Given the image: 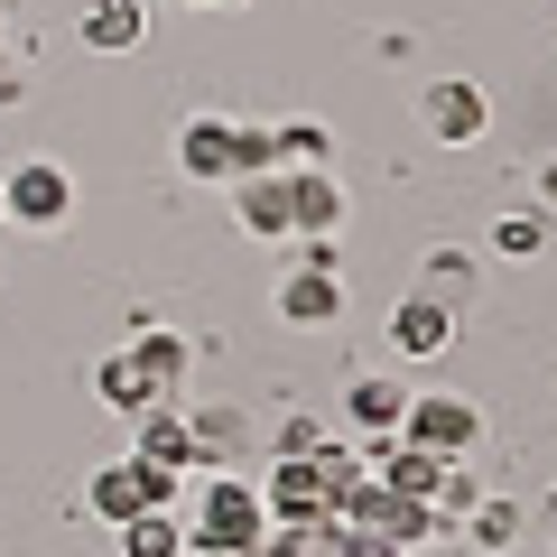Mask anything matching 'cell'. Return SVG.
Wrapping results in <instances>:
<instances>
[{
	"mask_svg": "<svg viewBox=\"0 0 557 557\" xmlns=\"http://www.w3.org/2000/svg\"><path fill=\"white\" fill-rule=\"evenodd\" d=\"M474 502H483V474H474V465H446L437 493H428V511H437L446 530H465V511H474Z\"/></svg>",
	"mask_w": 557,
	"mask_h": 557,
	"instance_id": "cb8c5ba5",
	"label": "cell"
},
{
	"mask_svg": "<svg viewBox=\"0 0 557 557\" xmlns=\"http://www.w3.org/2000/svg\"><path fill=\"white\" fill-rule=\"evenodd\" d=\"M186 428H196V474H214V465H242V456H251V409H233V399L186 409Z\"/></svg>",
	"mask_w": 557,
	"mask_h": 557,
	"instance_id": "4fadbf2b",
	"label": "cell"
},
{
	"mask_svg": "<svg viewBox=\"0 0 557 557\" xmlns=\"http://www.w3.org/2000/svg\"><path fill=\"white\" fill-rule=\"evenodd\" d=\"M278 139V168H335V131L325 121H270Z\"/></svg>",
	"mask_w": 557,
	"mask_h": 557,
	"instance_id": "44dd1931",
	"label": "cell"
},
{
	"mask_svg": "<svg viewBox=\"0 0 557 557\" xmlns=\"http://www.w3.org/2000/svg\"><path fill=\"white\" fill-rule=\"evenodd\" d=\"M399 437L409 446H428V456H446V465H465L483 446V409L465 391H409V418H399Z\"/></svg>",
	"mask_w": 557,
	"mask_h": 557,
	"instance_id": "3957f363",
	"label": "cell"
},
{
	"mask_svg": "<svg viewBox=\"0 0 557 557\" xmlns=\"http://www.w3.org/2000/svg\"><path fill=\"white\" fill-rule=\"evenodd\" d=\"M94 399H102V409H121V418L159 409V391L139 381V362H131V354H102V362H94Z\"/></svg>",
	"mask_w": 557,
	"mask_h": 557,
	"instance_id": "d6986e66",
	"label": "cell"
},
{
	"mask_svg": "<svg viewBox=\"0 0 557 557\" xmlns=\"http://www.w3.org/2000/svg\"><path fill=\"white\" fill-rule=\"evenodd\" d=\"M121 354L139 362V381H149V391H159V399H177V391H186V372H196V344H186V335H168L159 317H139Z\"/></svg>",
	"mask_w": 557,
	"mask_h": 557,
	"instance_id": "ba28073f",
	"label": "cell"
},
{
	"mask_svg": "<svg viewBox=\"0 0 557 557\" xmlns=\"http://www.w3.org/2000/svg\"><path fill=\"white\" fill-rule=\"evenodd\" d=\"M456 335H465V317H456V307H437V298H418V288L391 307V354H399V362H437V354H456Z\"/></svg>",
	"mask_w": 557,
	"mask_h": 557,
	"instance_id": "52a82bcc",
	"label": "cell"
},
{
	"mask_svg": "<svg viewBox=\"0 0 557 557\" xmlns=\"http://www.w3.org/2000/svg\"><path fill=\"white\" fill-rule=\"evenodd\" d=\"M251 483H260V511H270V530H307V520L335 511L307 456H270V474H251Z\"/></svg>",
	"mask_w": 557,
	"mask_h": 557,
	"instance_id": "8992f818",
	"label": "cell"
},
{
	"mask_svg": "<svg viewBox=\"0 0 557 557\" xmlns=\"http://www.w3.org/2000/svg\"><path fill=\"white\" fill-rule=\"evenodd\" d=\"M233 214L251 242H288V168H260V177H233Z\"/></svg>",
	"mask_w": 557,
	"mask_h": 557,
	"instance_id": "9a60e30c",
	"label": "cell"
},
{
	"mask_svg": "<svg viewBox=\"0 0 557 557\" xmlns=\"http://www.w3.org/2000/svg\"><path fill=\"white\" fill-rule=\"evenodd\" d=\"M548 557H557V548H548Z\"/></svg>",
	"mask_w": 557,
	"mask_h": 557,
	"instance_id": "d6a6232c",
	"label": "cell"
},
{
	"mask_svg": "<svg viewBox=\"0 0 557 557\" xmlns=\"http://www.w3.org/2000/svg\"><path fill=\"white\" fill-rule=\"evenodd\" d=\"M307 465H317L325 502H344V493H354L362 474H372V465H362V446H354V437H325V446H317V456H307Z\"/></svg>",
	"mask_w": 557,
	"mask_h": 557,
	"instance_id": "603a6c76",
	"label": "cell"
},
{
	"mask_svg": "<svg viewBox=\"0 0 557 557\" xmlns=\"http://www.w3.org/2000/svg\"><path fill=\"white\" fill-rule=\"evenodd\" d=\"M335 317H344V278H335V270H288V278H278V325L325 335Z\"/></svg>",
	"mask_w": 557,
	"mask_h": 557,
	"instance_id": "7c38bea8",
	"label": "cell"
},
{
	"mask_svg": "<svg viewBox=\"0 0 557 557\" xmlns=\"http://www.w3.org/2000/svg\"><path fill=\"white\" fill-rule=\"evenodd\" d=\"M465 548H474V557H511L520 548V539H530V502H511V493H483L474 502V511H465Z\"/></svg>",
	"mask_w": 557,
	"mask_h": 557,
	"instance_id": "2e32d148",
	"label": "cell"
},
{
	"mask_svg": "<svg viewBox=\"0 0 557 557\" xmlns=\"http://www.w3.org/2000/svg\"><path fill=\"white\" fill-rule=\"evenodd\" d=\"M20 94H28V75H20V57L0 47V102H20Z\"/></svg>",
	"mask_w": 557,
	"mask_h": 557,
	"instance_id": "83f0119b",
	"label": "cell"
},
{
	"mask_svg": "<svg viewBox=\"0 0 557 557\" xmlns=\"http://www.w3.org/2000/svg\"><path fill=\"white\" fill-rule=\"evenodd\" d=\"M177 502H186V474H168V465H139V456L94 465V483H84V511H94L102 530H121V520H139V511H177Z\"/></svg>",
	"mask_w": 557,
	"mask_h": 557,
	"instance_id": "7a4b0ae2",
	"label": "cell"
},
{
	"mask_svg": "<svg viewBox=\"0 0 557 557\" xmlns=\"http://www.w3.org/2000/svg\"><path fill=\"white\" fill-rule=\"evenodd\" d=\"M177 168H186L196 186H233V121H223V112H196V121L177 131Z\"/></svg>",
	"mask_w": 557,
	"mask_h": 557,
	"instance_id": "5bb4252c",
	"label": "cell"
},
{
	"mask_svg": "<svg viewBox=\"0 0 557 557\" xmlns=\"http://www.w3.org/2000/svg\"><path fill=\"white\" fill-rule=\"evenodd\" d=\"M548 233H557V214H539V205H530V214H502L493 223V260H539Z\"/></svg>",
	"mask_w": 557,
	"mask_h": 557,
	"instance_id": "7402d4cb",
	"label": "cell"
},
{
	"mask_svg": "<svg viewBox=\"0 0 557 557\" xmlns=\"http://www.w3.org/2000/svg\"><path fill=\"white\" fill-rule=\"evenodd\" d=\"M539 214H557V159L539 168Z\"/></svg>",
	"mask_w": 557,
	"mask_h": 557,
	"instance_id": "f1b7e54d",
	"label": "cell"
},
{
	"mask_svg": "<svg viewBox=\"0 0 557 557\" xmlns=\"http://www.w3.org/2000/svg\"><path fill=\"white\" fill-rule=\"evenodd\" d=\"M418 298H437V307H456V317H465V307L483 298V260L456 251V242H437V251L418 260Z\"/></svg>",
	"mask_w": 557,
	"mask_h": 557,
	"instance_id": "e0dca14e",
	"label": "cell"
},
{
	"mask_svg": "<svg viewBox=\"0 0 557 557\" xmlns=\"http://www.w3.org/2000/svg\"><path fill=\"white\" fill-rule=\"evenodd\" d=\"M168 10H205V0H168Z\"/></svg>",
	"mask_w": 557,
	"mask_h": 557,
	"instance_id": "f546056e",
	"label": "cell"
},
{
	"mask_svg": "<svg viewBox=\"0 0 557 557\" xmlns=\"http://www.w3.org/2000/svg\"><path fill=\"white\" fill-rule=\"evenodd\" d=\"M325 437H335V428H325L317 409H288V418H278V428H270V456H317Z\"/></svg>",
	"mask_w": 557,
	"mask_h": 557,
	"instance_id": "d4e9b609",
	"label": "cell"
},
{
	"mask_svg": "<svg viewBox=\"0 0 557 557\" xmlns=\"http://www.w3.org/2000/svg\"><path fill=\"white\" fill-rule=\"evenodd\" d=\"M112 539H121V557H177L186 548V520L177 511H139V520H121Z\"/></svg>",
	"mask_w": 557,
	"mask_h": 557,
	"instance_id": "ffe728a7",
	"label": "cell"
},
{
	"mask_svg": "<svg viewBox=\"0 0 557 557\" xmlns=\"http://www.w3.org/2000/svg\"><path fill=\"white\" fill-rule=\"evenodd\" d=\"M260 168H278L270 121H233V177H260Z\"/></svg>",
	"mask_w": 557,
	"mask_h": 557,
	"instance_id": "484cf974",
	"label": "cell"
},
{
	"mask_svg": "<svg viewBox=\"0 0 557 557\" xmlns=\"http://www.w3.org/2000/svg\"><path fill=\"white\" fill-rule=\"evenodd\" d=\"M186 539L214 557H251L260 539H270V511H260V483L242 474V465H214V474H196V502H177Z\"/></svg>",
	"mask_w": 557,
	"mask_h": 557,
	"instance_id": "6da1fadb",
	"label": "cell"
},
{
	"mask_svg": "<svg viewBox=\"0 0 557 557\" xmlns=\"http://www.w3.org/2000/svg\"><path fill=\"white\" fill-rule=\"evenodd\" d=\"M399 418H409V381H391V372L344 381V428L354 437H399Z\"/></svg>",
	"mask_w": 557,
	"mask_h": 557,
	"instance_id": "9c48e42d",
	"label": "cell"
},
{
	"mask_svg": "<svg viewBox=\"0 0 557 557\" xmlns=\"http://www.w3.org/2000/svg\"><path fill=\"white\" fill-rule=\"evenodd\" d=\"M214 10H242V0H214Z\"/></svg>",
	"mask_w": 557,
	"mask_h": 557,
	"instance_id": "4dcf8cb0",
	"label": "cell"
},
{
	"mask_svg": "<svg viewBox=\"0 0 557 557\" xmlns=\"http://www.w3.org/2000/svg\"><path fill=\"white\" fill-rule=\"evenodd\" d=\"M0 223H10V205H0Z\"/></svg>",
	"mask_w": 557,
	"mask_h": 557,
	"instance_id": "1f68e13d",
	"label": "cell"
},
{
	"mask_svg": "<svg viewBox=\"0 0 557 557\" xmlns=\"http://www.w3.org/2000/svg\"><path fill=\"white\" fill-rule=\"evenodd\" d=\"M94 57H131L139 38H149V10L139 0H84V28H75Z\"/></svg>",
	"mask_w": 557,
	"mask_h": 557,
	"instance_id": "ac0fdd59",
	"label": "cell"
},
{
	"mask_svg": "<svg viewBox=\"0 0 557 557\" xmlns=\"http://www.w3.org/2000/svg\"><path fill=\"white\" fill-rule=\"evenodd\" d=\"M344 233V177L335 168H288V242Z\"/></svg>",
	"mask_w": 557,
	"mask_h": 557,
	"instance_id": "30bf717a",
	"label": "cell"
},
{
	"mask_svg": "<svg viewBox=\"0 0 557 557\" xmlns=\"http://www.w3.org/2000/svg\"><path fill=\"white\" fill-rule=\"evenodd\" d=\"M0 205H10V223H28V233H57V223L75 214V177H65L57 159H10L0 168Z\"/></svg>",
	"mask_w": 557,
	"mask_h": 557,
	"instance_id": "5b68a950",
	"label": "cell"
},
{
	"mask_svg": "<svg viewBox=\"0 0 557 557\" xmlns=\"http://www.w3.org/2000/svg\"><path fill=\"white\" fill-rule=\"evenodd\" d=\"M298 270H335V278H344V242H335V233H307V242H298Z\"/></svg>",
	"mask_w": 557,
	"mask_h": 557,
	"instance_id": "4316f807",
	"label": "cell"
},
{
	"mask_svg": "<svg viewBox=\"0 0 557 557\" xmlns=\"http://www.w3.org/2000/svg\"><path fill=\"white\" fill-rule=\"evenodd\" d=\"M131 428H139V437H131V456H139V465H168V474H196V428H186V409H177V399H159V409H139Z\"/></svg>",
	"mask_w": 557,
	"mask_h": 557,
	"instance_id": "8fae6325",
	"label": "cell"
},
{
	"mask_svg": "<svg viewBox=\"0 0 557 557\" xmlns=\"http://www.w3.org/2000/svg\"><path fill=\"white\" fill-rule=\"evenodd\" d=\"M418 131L437 139V149H474V139L493 131V94H483L474 75H437V84H418Z\"/></svg>",
	"mask_w": 557,
	"mask_h": 557,
	"instance_id": "277c9868",
	"label": "cell"
}]
</instances>
